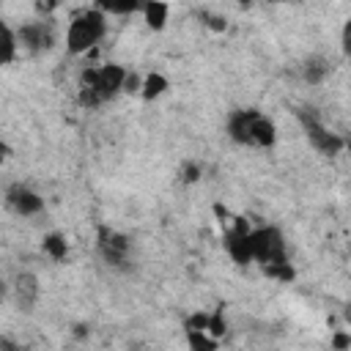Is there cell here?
<instances>
[{
  "instance_id": "21",
  "label": "cell",
  "mask_w": 351,
  "mask_h": 351,
  "mask_svg": "<svg viewBox=\"0 0 351 351\" xmlns=\"http://www.w3.org/2000/svg\"><path fill=\"white\" fill-rule=\"evenodd\" d=\"M140 82H143V77H137L134 71H126V77H123V93H140Z\"/></svg>"
},
{
  "instance_id": "25",
  "label": "cell",
  "mask_w": 351,
  "mask_h": 351,
  "mask_svg": "<svg viewBox=\"0 0 351 351\" xmlns=\"http://www.w3.org/2000/svg\"><path fill=\"white\" fill-rule=\"evenodd\" d=\"M8 154H11V148H8V145H5V140L0 137V165L8 159Z\"/></svg>"
},
{
  "instance_id": "15",
  "label": "cell",
  "mask_w": 351,
  "mask_h": 351,
  "mask_svg": "<svg viewBox=\"0 0 351 351\" xmlns=\"http://www.w3.org/2000/svg\"><path fill=\"white\" fill-rule=\"evenodd\" d=\"M167 77L165 74H159V71H151V74H145L143 77V82H140V96L145 99V101H154L156 96H162L165 90H167Z\"/></svg>"
},
{
  "instance_id": "19",
  "label": "cell",
  "mask_w": 351,
  "mask_h": 351,
  "mask_svg": "<svg viewBox=\"0 0 351 351\" xmlns=\"http://www.w3.org/2000/svg\"><path fill=\"white\" fill-rule=\"evenodd\" d=\"M200 181V165L197 162H186L181 167V184H197Z\"/></svg>"
},
{
  "instance_id": "18",
  "label": "cell",
  "mask_w": 351,
  "mask_h": 351,
  "mask_svg": "<svg viewBox=\"0 0 351 351\" xmlns=\"http://www.w3.org/2000/svg\"><path fill=\"white\" fill-rule=\"evenodd\" d=\"M186 343H189V348H206V351H211V348H217V337H211L208 332H186Z\"/></svg>"
},
{
  "instance_id": "24",
  "label": "cell",
  "mask_w": 351,
  "mask_h": 351,
  "mask_svg": "<svg viewBox=\"0 0 351 351\" xmlns=\"http://www.w3.org/2000/svg\"><path fill=\"white\" fill-rule=\"evenodd\" d=\"M8 296H11V285H8V282H5L3 277H0V304H3V302H5Z\"/></svg>"
},
{
  "instance_id": "14",
  "label": "cell",
  "mask_w": 351,
  "mask_h": 351,
  "mask_svg": "<svg viewBox=\"0 0 351 351\" xmlns=\"http://www.w3.org/2000/svg\"><path fill=\"white\" fill-rule=\"evenodd\" d=\"M140 11H143L145 25L151 30H162L167 25V3H162V0H145Z\"/></svg>"
},
{
  "instance_id": "7",
  "label": "cell",
  "mask_w": 351,
  "mask_h": 351,
  "mask_svg": "<svg viewBox=\"0 0 351 351\" xmlns=\"http://www.w3.org/2000/svg\"><path fill=\"white\" fill-rule=\"evenodd\" d=\"M16 41L25 52L30 55H41V52H49L58 41V33H55V25L49 16H38V19H30L25 22L19 30H16Z\"/></svg>"
},
{
  "instance_id": "22",
  "label": "cell",
  "mask_w": 351,
  "mask_h": 351,
  "mask_svg": "<svg viewBox=\"0 0 351 351\" xmlns=\"http://www.w3.org/2000/svg\"><path fill=\"white\" fill-rule=\"evenodd\" d=\"M60 3L63 0H36V11H38V16H49Z\"/></svg>"
},
{
  "instance_id": "2",
  "label": "cell",
  "mask_w": 351,
  "mask_h": 351,
  "mask_svg": "<svg viewBox=\"0 0 351 351\" xmlns=\"http://www.w3.org/2000/svg\"><path fill=\"white\" fill-rule=\"evenodd\" d=\"M225 132L236 145H247V148H271L277 143L274 121L252 107L233 110L225 121Z\"/></svg>"
},
{
  "instance_id": "10",
  "label": "cell",
  "mask_w": 351,
  "mask_h": 351,
  "mask_svg": "<svg viewBox=\"0 0 351 351\" xmlns=\"http://www.w3.org/2000/svg\"><path fill=\"white\" fill-rule=\"evenodd\" d=\"M38 296H41V285H38V277H36L33 271H19V274L14 277V282H11V299H14L16 310H22V313H30V310L36 307Z\"/></svg>"
},
{
  "instance_id": "5",
  "label": "cell",
  "mask_w": 351,
  "mask_h": 351,
  "mask_svg": "<svg viewBox=\"0 0 351 351\" xmlns=\"http://www.w3.org/2000/svg\"><path fill=\"white\" fill-rule=\"evenodd\" d=\"M250 252H252V261L261 263V266L288 258L282 230L274 228V225H263V228L250 230Z\"/></svg>"
},
{
  "instance_id": "4",
  "label": "cell",
  "mask_w": 351,
  "mask_h": 351,
  "mask_svg": "<svg viewBox=\"0 0 351 351\" xmlns=\"http://www.w3.org/2000/svg\"><path fill=\"white\" fill-rule=\"evenodd\" d=\"M296 118H299V126H302V132L307 134L310 145H313L318 154L335 156V154H340V151L346 148V140H343L337 132L326 129V123L318 118V112H315L313 107H299V110H296Z\"/></svg>"
},
{
  "instance_id": "16",
  "label": "cell",
  "mask_w": 351,
  "mask_h": 351,
  "mask_svg": "<svg viewBox=\"0 0 351 351\" xmlns=\"http://www.w3.org/2000/svg\"><path fill=\"white\" fill-rule=\"evenodd\" d=\"M41 247H44V252H47L52 261H63V258L69 255V241H66L63 233H47L44 241H41Z\"/></svg>"
},
{
  "instance_id": "20",
  "label": "cell",
  "mask_w": 351,
  "mask_h": 351,
  "mask_svg": "<svg viewBox=\"0 0 351 351\" xmlns=\"http://www.w3.org/2000/svg\"><path fill=\"white\" fill-rule=\"evenodd\" d=\"M200 19H203V22H206L211 30H219V33L228 27V19H225V16H219V14H208V11H200Z\"/></svg>"
},
{
  "instance_id": "27",
  "label": "cell",
  "mask_w": 351,
  "mask_h": 351,
  "mask_svg": "<svg viewBox=\"0 0 351 351\" xmlns=\"http://www.w3.org/2000/svg\"><path fill=\"white\" fill-rule=\"evenodd\" d=\"M241 3H250V0H241Z\"/></svg>"
},
{
  "instance_id": "13",
  "label": "cell",
  "mask_w": 351,
  "mask_h": 351,
  "mask_svg": "<svg viewBox=\"0 0 351 351\" xmlns=\"http://www.w3.org/2000/svg\"><path fill=\"white\" fill-rule=\"evenodd\" d=\"M145 0H96L93 8H99L101 14H112V16H132L143 8Z\"/></svg>"
},
{
  "instance_id": "26",
  "label": "cell",
  "mask_w": 351,
  "mask_h": 351,
  "mask_svg": "<svg viewBox=\"0 0 351 351\" xmlns=\"http://www.w3.org/2000/svg\"><path fill=\"white\" fill-rule=\"evenodd\" d=\"M271 3H288V0H271Z\"/></svg>"
},
{
  "instance_id": "1",
  "label": "cell",
  "mask_w": 351,
  "mask_h": 351,
  "mask_svg": "<svg viewBox=\"0 0 351 351\" xmlns=\"http://www.w3.org/2000/svg\"><path fill=\"white\" fill-rule=\"evenodd\" d=\"M123 77L126 69L118 63H104V66H88L80 74V93L77 101L85 110H93L110 99H115L118 93H123Z\"/></svg>"
},
{
  "instance_id": "3",
  "label": "cell",
  "mask_w": 351,
  "mask_h": 351,
  "mask_svg": "<svg viewBox=\"0 0 351 351\" xmlns=\"http://www.w3.org/2000/svg\"><path fill=\"white\" fill-rule=\"evenodd\" d=\"M107 33V14L99 8H82L71 16L66 27V49L69 55H88Z\"/></svg>"
},
{
  "instance_id": "12",
  "label": "cell",
  "mask_w": 351,
  "mask_h": 351,
  "mask_svg": "<svg viewBox=\"0 0 351 351\" xmlns=\"http://www.w3.org/2000/svg\"><path fill=\"white\" fill-rule=\"evenodd\" d=\"M16 52H19L16 30H14V27H11L5 19H0V66H8V63H14Z\"/></svg>"
},
{
  "instance_id": "6",
  "label": "cell",
  "mask_w": 351,
  "mask_h": 351,
  "mask_svg": "<svg viewBox=\"0 0 351 351\" xmlns=\"http://www.w3.org/2000/svg\"><path fill=\"white\" fill-rule=\"evenodd\" d=\"M96 250H99V258L112 266V269H123L132 258V239L110 225H99L96 228Z\"/></svg>"
},
{
  "instance_id": "9",
  "label": "cell",
  "mask_w": 351,
  "mask_h": 351,
  "mask_svg": "<svg viewBox=\"0 0 351 351\" xmlns=\"http://www.w3.org/2000/svg\"><path fill=\"white\" fill-rule=\"evenodd\" d=\"M225 252L230 255L233 263L239 266H250L252 263V252H250V228L244 219H236L228 230H225Z\"/></svg>"
},
{
  "instance_id": "11",
  "label": "cell",
  "mask_w": 351,
  "mask_h": 351,
  "mask_svg": "<svg viewBox=\"0 0 351 351\" xmlns=\"http://www.w3.org/2000/svg\"><path fill=\"white\" fill-rule=\"evenodd\" d=\"M299 71H302V80L307 85H321L332 74V63L324 55H310V58H304V63L299 66Z\"/></svg>"
},
{
  "instance_id": "23",
  "label": "cell",
  "mask_w": 351,
  "mask_h": 351,
  "mask_svg": "<svg viewBox=\"0 0 351 351\" xmlns=\"http://www.w3.org/2000/svg\"><path fill=\"white\" fill-rule=\"evenodd\" d=\"M332 346H335V348H348V346H351V337L343 332V335H337V337L332 340Z\"/></svg>"
},
{
  "instance_id": "17",
  "label": "cell",
  "mask_w": 351,
  "mask_h": 351,
  "mask_svg": "<svg viewBox=\"0 0 351 351\" xmlns=\"http://www.w3.org/2000/svg\"><path fill=\"white\" fill-rule=\"evenodd\" d=\"M261 269H263V274H269L271 280H280V282H285V280H293V269H291L288 258H282V261H274V263H266V266H261Z\"/></svg>"
},
{
  "instance_id": "8",
  "label": "cell",
  "mask_w": 351,
  "mask_h": 351,
  "mask_svg": "<svg viewBox=\"0 0 351 351\" xmlns=\"http://www.w3.org/2000/svg\"><path fill=\"white\" fill-rule=\"evenodd\" d=\"M3 200L16 217H38L44 211V197L36 189H30L27 184H11L3 195Z\"/></svg>"
}]
</instances>
